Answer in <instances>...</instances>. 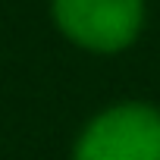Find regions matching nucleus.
<instances>
[{
  "label": "nucleus",
  "instance_id": "obj_1",
  "mask_svg": "<svg viewBox=\"0 0 160 160\" xmlns=\"http://www.w3.org/2000/svg\"><path fill=\"white\" fill-rule=\"evenodd\" d=\"M72 160H160V110L119 104L88 122Z\"/></svg>",
  "mask_w": 160,
  "mask_h": 160
},
{
  "label": "nucleus",
  "instance_id": "obj_2",
  "mask_svg": "<svg viewBox=\"0 0 160 160\" xmlns=\"http://www.w3.org/2000/svg\"><path fill=\"white\" fill-rule=\"evenodd\" d=\"M53 19L78 47L116 53L135 41L144 0H53Z\"/></svg>",
  "mask_w": 160,
  "mask_h": 160
}]
</instances>
